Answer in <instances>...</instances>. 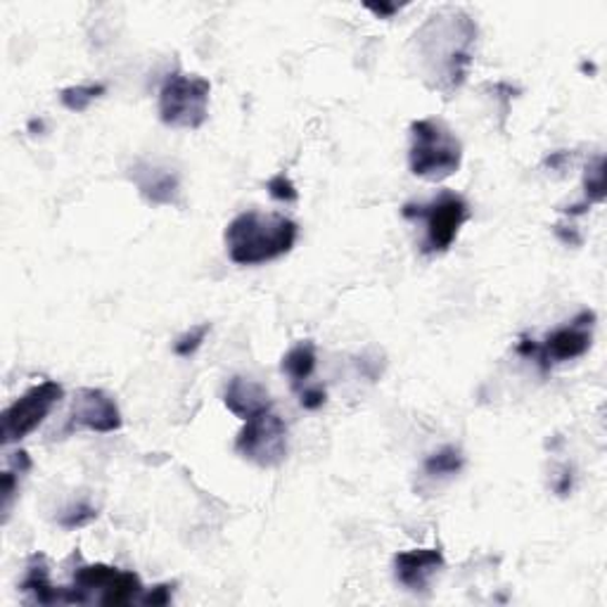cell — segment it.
Instances as JSON below:
<instances>
[{
    "mask_svg": "<svg viewBox=\"0 0 607 607\" xmlns=\"http://www.w3.org/2000/svg\"><path fill=\"white\" fill-rule=\"evenodd\" d=\"M478 43V22L463 10H441L416 31L418 57L425 79L441 93H453L463 86Z\"/></svg>",
    "mask_w": 607,
    "mask_h": 607,
    "instance_id": "cell-1",
    "label": "cell"
},
{
    "mask_svg": "<svg viewBox=\"0 0 607 607\" xmlns=\"http://www.w3.org/2000/svg\"><path fill=\"white\" fill-rule=\"evenodd\" d=\"M300 226L285 214L248 209L226 226V252L238 266H264L292 252Z\"/></svg>",
    "mask_w": 607,
    "mask_h": 607,
    "instance_id": "cell-2",
    "label": "cell"
},
{
    "mask_svg": "<svg viewBox=\"0 0 607 607\" xmlns=\"http://www.w3.org/2000/svg\"><path fill=\"white\" fill-rule=\"evenodd\" d=\"M463 164V143L453 130L439 119L411 122V147H408V167L411 174L441 184L458 174Z\"/></svg>",
    "mask_w": 607,
    "mask_h": 607,
    "instance_id": "cell-3",
    "label": "cell"
},
{
    "mask_svg": "<svg viewBox=\"0 0 607 607\" xmlns=\"http://www.w3.org/2000/svg\"><path fill=\"white\" fill-rule=\"evenodd\" d=\"M143 582L136 572H126L119 567H112L105 563H93V565H81L74 577L72 586H64V594H67L70 605H86L91 600L119 607L140 603L143 596Z\"/></svg>",
    "mask_w": 607,
    "mask_h": 607,
    "instance_id": "cell-4",
    "label": "cell"
},
{
    "mask_svg": "<svg viewBox=\"0 0 607 607\" xmlns=\"http://www.w3.org/2000/svg\"><path fill=\"white\" fill-rule=\"evenodd\" d=\"M401 214L411 221H422L425 254H444L453 248L461 228L470 221L472 209L463 195L453 190H441L430 202L406 205Z\"/></svg>",
    "mask_w": 607,
    "mask_h": 607,
    "instance_id": "cell-5",
    "label": "cell"
},
{
    "mask_svg": "<svg viewBox=\"0 0 607 607\" xmlns=\"http://www.w3.org/2000/svg\"><path fill=\"white\" fill-rule=\"evenodd\" d=\"M211 84L205 76L174 72L159 88V119L164 126L197 130L209 119Z\"/></svg>",
    "mask_w": 607,
    "mask_h": 607,
    "instance_id": "cell-6",
    "label": "cell"
},
{
    "mask_svg": "<svg viewBox=\"0 0 607 607\" xmlns=\"http://www.w3.org/2000/svg\"><path fill=\"white\" fill-rule=\"evenodd\" d=\"M594 327H596V314L586 308L579 316H574L569 323L555 327L553 333L544 337V342L522 339L517 344V354L524 358H532L534 364L546 373L553 366L582 358L590 349V342H594Z\"/></svg>",
    "mask_w": 607,
    "mask_h": 607,
    "instance_id": "cell-7",
    "label": "cell"
},
{
    "mask_svg": "<svg viewBox=\"0 0 607 607\" xmlns=\"http://www.w3.org/2000/svg\"><path fill=\"white\" fill-rule=\"evenodd\" d=\"M64 399V387L55 380H43L27 389L22 397L12 406L6 408L3 414V428H0V437H3V447L20 444L31 432L41 428V422L53 414V408Z\"/></svg>",
    "mask_w": 607,
    "mask_h": 607,
    "instance_id": "cell-8",
    "label": "cell"
},
{
    "mask_svg": "<svg viewBox=\"0 0 607 607\" xmlns=\"http://www.w3.org/2000/svg\"><path fill=\"white\" fill-rule=\"evenodd\" d=\"M236 451L259 468H278L287 458V425L273 411L242 420Z\"/></svg>",
    "mask_w": 607,
    "mask_h": 607,
    "instance_id": "cell-9",
    "label": "cell"
},
{
    "mask_svg": "<svg viewBox=\"0 0 607 607\" xmlns=\"http://www.w3.org/2000/svg\"><path fill=\"white\" fill-rule=\"evenodd\" d=\"M122 411L117 401H114L105 389L84 387L74 394L67 432L74 430H91L97 435H112L122 430Z\"/></svg>",
    "mask_w": 607,
    "mask_h": 607,
    "instance_id": "cell-10",
    "label": "cell"
},
{
    "mask_svg": "<svg viewBox=\"0 0 607 607\" xmlns=\"http://www.w3.org/2000/svg\"><path fill=\"white\" fill-rule=\"evenodd\" d=\"M128 178L134 180L145 202L155 207H176L180 202V176L169 167L138 159L128 167Z\"/></svg>",
    "mask_w": 607,
    "mask_h": 607,
    "instance_id": "cell-11",
    "label": "cell"
},
{
    "mask_svg": "<svg viewBox=\"0 0 607 607\" xmlns=\"http://www.w3.org/2000/svg\"><path fill=\"white\" fill-rule=\"evenodd\" d=\"M394 577L397 582L414 590V594H422L432 586V582L439 577V572L444 569V553L439 548H414L401 551L394 555Z\"/></svg>",
    "mask_w": 607,
    "mask_h": 607,
    "instance_id": "cell-12",
    "label": "cell"
},
{
    "mask_svg": "<svg viewBox=\"0 0 607 607\" xmlns=\"http://www.w3.org/2000/svg\"><path fill=\"white\" fill-rule=\"evenodd\" d=\"M223 404L228 411L238 416L240 420H248L259 414L273 411V401H271L269 389L261 383L252 380V377H242V375H236V377H231V380H228V385L223 389Z\"/></svg>",
    "mask_w": 607,
    "mask_h": 607,
    "instance_id": "cell-13",
    "label": "cell"
},
{
    "mask_svg": "<svg viewBox=\"0 0 607 607\" xmlns=\"http://www.w3.org/2000/svg\"><path fill=\"white\" fill-rule=\"evenodd\" d=\"M20 590L31 600L39 605H55V603H67V594H64V586H55L51 579V567L43 553H34L27 561V574L20 584Z\"/></svg>",
    "mask_w": 607,
    "mask_h": 607,
    "instance_id": "cell-14",
    "label": "cell"
},
{
    "mask_svg": "<svg viewBox=\"0 0 607 607\" xmlns=\"http://www.w3.org/2000/svg\"><path fill=\"white\" fill-rule=\"evenodd\" d=\"M318 364V354H316V344L311 339H302L294 344V347L283 356L281 368L290 377V385L294 391H300L302 387L308 385V377L314 375Z\"/></svg>",
    "mask_w": 607,
    "mask_h": 607,
    "instance_id": "cell-15",
    "label": "cell"
},
{
    "mask_svg": "<svg viewBox=\"0 0 607 607\" xmlns=\"http://www.w3.org/2000/svg\"><path fill=\"white\" fill-rule=\"evenodd\" d=\"M465 458L458 447H441L439 451H435L432 456H428V461H425L422 470L428 478L432 480H444V478H453L463 470Z\"/></svg>",
    "mask_w": 607,
    "mask_h": 607,
    "instance_id": "cell-16",
    "label": "cell"
},
{
    "mask_svg": "<svg viewBox=\"0 0 607 607\" xmlns=\"http://www.w3.org/2000/svg\"><path fill=\"white\" fill-rule=\"evenodd\" d=\"M107 93L105 84H84V86H70L60 91V103L67 107L70 112H86L97 97H103Z\"/></svg>",
    "mask_w": 607,
    "mask_h": 607,
    "instance_id": "cell-17",
    "label": "cell"
},
{
    "mask_svg": "<svg viewBox=\"0 0 607 607\" xmlns=\"http://www.w3.org/2000/svg\"><path fill=\"white\" fill-rule=\"evenodd\" d=\"M584 195L586 205H600L605 202V157L598 155L586 164L584 171Z\"/></svg>",
    "mask_w": 607,
    "mask_h": 607,
    "instance_id": "cell-18",
    "label": "cell"
},
{
    "mask_svg": "<svg viewBox=\"0 0 607 607\" xmlns=\"http://www.w3.org/2000/svg\"><path fill=\"white\" fill-rule=\"evenodd\" d=\"M95 517H97L95 507L84 501H79V503H72L70 507H64L57 524L62 530H81V527H86V524H91Z\"/></svg>",
    "mask_w": 607,
    "mask_h": 607,
    "instance_id": "cell-19",
    "label": "cell"
},
{
    "mask_svg": "<svg viewBox=\"0 0 607 607\" xmlns=\"http://www.w3.org/2000/svg\"><path fill=\"white\" fill-rule=\"evenodd\" d=\"M209 333H211V325H209V323H200V325L190 327L188 333H184V335H180V337L174 342V354L180 356V358H190L197 349L202 347Z\"/></svg>",
    "mask_w": 607,
    "mask_h": 607,
    "instance_id": "cell-20",
    "label": "cell"
},
{
    "mask_svg": "<svg viewBox=\"0 0 607 607\" xmlns=\"http://www.w3.org/2000/svg\"><path fill=\"white\" fill-rule=\"evenodd\" d=\"M266 190H269V195L273 197V200H278V202L290 205V202L300 200L297 186H294L290 180V176H285V174H275L266 184Z\"/></svg>",
    "mask_w": 607,
    "mask_h": 607,
    "instance_id": "cell-21",
    "label": "cell"
},
{
    "mask_svg": "<svg viewBox=\"0 0 607 607\" xmlns=\"http://www.w3.org/2000/svg\"><path fill=\"white\" fill-rule=\"evenodd\" d=\"M24 472L20 470H6L3 474H0V484H3V489H0V494H3V513H6V520L10 515V507H12V501L14 496H18V491H20V478H22Z\"/></svg>",
    "mask_w": 607,
    "mask_h": 607,
    "instance_id": "cell-22",
    "label": "cell"
},
{
    "mask_svg": "<svg viewBox=\"0 0 607 607\" xmlns=\"http://www.w3.org/2000/svg\"><path fill=\"white\" fill-rule=\"evenodd\" d=\"M297 394H300V404L302 408H306V411H318V408H323L327 401V391L321 385H306Z\"/></svg>",
    "mask_w": 607,
    "mask_h": 607,
    "instance_id": "cell-23",
    "label": "cell"
},
{
    "mask_svg": "<svg viewBox=\"0 0 607 607\" xmlns=\"http://www.w3.org/2000/svg\"><path fill=\"white\" fill-rule=\"evenodd\" d=\"M174 584H157L153 588H145L143 596H140V603L143 605H153V607H159V605H169L171 598H174Z\"/></svg>",
    "mask_w": 607,
    "mask_h": 607,
    "instance_id": "cell-24",
    "label": "cell"
},
{
    "mask_svg": "<svg viewBox=\"0 0 607 607\" xmlns=\"http://www.w3.org/2000/svg\"><path fill=\"white\" fill-rule=\"evenodd\" d=\"M555 236L561 238L565 244H569V248H579V244H582V236L577 233V228H574V226L557 223L555 226Z\"/></svg>",
    "mask_w": 607,
    "mask_h": 607,
    "instance_id": "cell-25",
    "label": "cell"
},
{
    "mask_svg": "<svg viewBox=\"0 0 607 607\" xmlns=\"http://www.w3.org/2000/svg\"><path fill=\"white\" fill-rule=\"evenodd\" d=\"M373 14H375V18H380V20H387V18H391V14L394 12H399L401 10V6H394V3H380V6H366Z\"/></svg>",
    "mask_w": 607,
    "mask_h": 607,
    "instance_id": "cell-26",
    "label": "cell"
}]
</instances>
